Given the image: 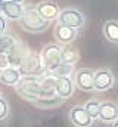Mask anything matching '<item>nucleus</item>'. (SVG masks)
Masks as SVG:
<instances>
[{
	"mask_svg": "<svg viewBox=\"0 0 118 127\" xmlns=\"http://www.w3.org/2000/svg\"><path fill=\"white\" fill-rule=\"evenodd\" d=\"M19 22H21V27L28 32H41L49 25V22L38 13L35 7H27Z\"/></svg>",
	"mask_w": 118,
	"mask_h": 127,
	"instance_id": "1",
	"label": "nucleus"
},
{
	"mask_svg": "<svg viewBox=\"0 0 118 127\" xmlns=\"http://www.w3.org/2000/svg\"><path fill=\"white\" fill-rule=\"evenodd\" d=\"M16 90H18V93L22 96L24 99H28L31 102H34V100H37L40 97V93H41V81L37 77L25 75L16 84Z\"/></svg>",
	"mask_w": 118,
	"mask_h": 127,
	"instance_id": "2",
	"label": "nucleus"
},
{
	"mask_svg": "<svg viewBox=\"0 0 118 127\" xmlns=\"http://www.w3.org/2000/svg\"><path fill=\"white\" fill-rule=\"evenodd\" d=\"M46 71L55 72L62 65V47L58 44H46L40 53Z\"/></svg>",
	"mask_w": 118,
	"mask_h": 127,
	"instance_id": "3",
	"label": "nucleus"
},
{
	"mask_svg": "<svg viewBox=\"0 0 118 127\" xmlns=\"http://www.w3.org/2000/svg\"><path fill=\"white\" fill-rule=\"evenodd\" d=\"M19 71H21V74H24V75L37 77V75H41L46 69H44V65H43V61H41V56L28 52V53L24 56L21 65H19Z\"/></svg>",
	"mask_w": 118,
	"mask_h": 127,
	"instance_id": "4",
	"label": "nucleus"
},
{
	"mask_svg": "<svg viewBox=\"0 0 118 127\" xmlns=\"http://www.w3.org/2000/svg\"><path fill=\"white\" fill-rule=\"evenodd\" d=\"M58 21H59V24H62V25H68V27H72V28L77 30V28H80V27L84 25L86 16L78 9L68 7V9L60 10V15H59Z\"/></svg>",
	"mask_w": 118,
	"mask_h": 127,
	"instance_id": "5",
	"label": "nucleus"
},
{
	"mask_svg": "<svg viewBox=\"0 0 118 127\" xmlns=\"http://www.w3.org/2000/svg\"><path fill=\"white\" fill-rule=\"evenodd\" d=\"M74 81H75V86L84 92H90V90H94V71L90 69V68H83V69H78L75 72V77H74Z\"/></svg>",
	"mask_w": 118,
	"mask_h": 127,
	"instance_id": "6",
	"label": "nucleus"
},
{
	"mask_svg": "<svg viewBox=\"0 0 118 127\" xmlns=\"http://www.w3.org/2000/svg\"><path fill=\"white\" fill-rule=\"evenodd\" d=\"M114 74L109 69H99L94 71V90L97 92H105L114 86Z\"/></svg>",
	"mask_w": 118,
	"mask_h": 127,
	"instance_id": "7",
	"label": "nucleus"
},
{
	"mask_svg": "<svg viewBox=\"0 0 118 127\" xmlns=\"http://www.w3.org/2000/svg\"><path fill=\"white\" fill-rule=\"evenodd\" d=\"M35 9L38 10V13L47 21H55L58 19L59 15H60V9L55 1H50V0H43V1H38V4L35 6Z\"/></svg>",
	"mask_w": 118,
	"mask_h": 127,
	"instance_id": "8",
	"label": "nucleus"
},
{
	"mask_svg": "<svg viewBox=\"0 0 118 127\" xmlns=\"http://www.w3.org/2000/svg\"><path fill=\"white\" fill-rule=\"evenodd\" d=\"M69 120L77 127H90L93 123V118L88 115L84 106H74L69 111Z\"/></svg>",
	"mask_w": 118,
	"mask_h": 127,
	"instance_id": "9",
	"label": "nucleus"
},
{
	"mask_svg": "<svg viewBox=\"0 0 118 127\" xmlns=\"http://www.w3.org/2000/svg\"><path fill=\"white\" fill-rule=\"evenodd\" d=\"M55 37H56V40L59 43L69 44V43H72L77 38V30L72 28V27H68V25L58 24L55 27Z\"/></svg>",
	"mask_w": 118,
	"mask_h": 127,
	"instance_id": "10",
	"label": "nucleus"
},
{
	"mask_svg": "<svg viewBox=\"0 0 118 127\" xmlns=\"http://www.w3.org/2000/svg\"><path fill=\"white\" fill-rule=\"evenodd\" d=\"M24 6L22 3H15V1H3L1 3V13L9 18V19H21L24 15Z\"/></svg>",
	"mask_w": 118,
	"mask_h": 127,
	"instance_id": "11",
	"label": "nucleus"
},
{
	"mask_svg": "<svg viewBox=\"0 0 118 127\" xmlns=\"http://www.w3.org/2000/svg\"><path fill=\"white\" fill-rule=\"evenodd\" d=\"M99 118L105 123H114L115 120H118V105L109 100L100 103Z\"/></svg>",
	"mask_w": 118,
	"mask_h": 127,
	"instance_id": "12",
	"label": "nucleus"
},
{
	"mask_svg": "<svg viewBox=\"0 0 118 127\" xmlns=\"http://www.w3.org/2000/svg\"><path fill=\"white\" fill-rule=\"evenodd\" d=\"M21 80V71L19 68L9 66L0 72V83L4 86H16Z\"/></svg>",
	"mask_w": 118,
	"mask_h": 127,
	"instance_id": "13",
	"label": "nucleus"
},
{
	"mask_svg": "<svg viewBox=\"0 0 118 127\" xmlns=\"http://www.w3.org/2000/svg\"><path fill=\"white\" fill-rule=\"evenodd\" d=\"M74 92V83L69 77H56V95L68 99Z\"/></svg>",
	"mask_w": 118,
	"mask_h": 127,
	"instance_id": "14",
	"label": "nucleus"
},
{
	"mask_svg": "<svg viewBox=\"0 0 118 127\" xmlns=\"http://www.w3.org/2000/svg\"><path fill=\"white\" fill-rule=\"evenodd\" d=\"M63 102V99L60 96L55 95V96H44V97H38L37 100H34L32 103L38 108H43V109H49V108H56L60 103Z\"/></svg>",
	"mask_w": 118,
	"mask_h": 127,
	"instance_id": "15",
	"label": "nucleus"
},
{
	"mask_svg": "<svg viewBox=\"0 0 118 127\" xmlns=\"http://www.w3.org/2000/svg\"><path fill=\"white\" fill-rule=\"evenodd\" d=\"M18 44H19V41L16 40V37H13L10 34H6V32L0 35V52L10 53Z\"/></svg>",
	"mask_w": 118,
	"mask_h": 127,
	"instance_id": "16",
	"label": "nucleus"
},
{
	"mask_svg": "<svg viewBox=\"0 0 118 127\" xmlns=\"http://www.w3.org/2000/svg\"><path fill=\"white\" fill-rule=\"evenodd\" d=\"M103 34L108 41L118 44V22L117 21H106L103 25Z\"/></svg>",
	"mask_w": 118,
	"mask_h": 127,
	"instance_id": "17",
	"label": "nucleus"
},
{
	"mask_svg": "<svg viewBox=\"0 0 118 127\" xmlns=\"http://www.w3.org/2000/svg\"><path fill=\"white\" fill-rule=\"evenodd\" d=\"M80 59V53L77 49L74 47H62V64H68V65H74L78 62Z\"/></svg>",
	"mask_w": 118,
	"mask_h": 127,
	"instance_id": "18",
	"label": "nucleus"
},
{
	"mask_svg": "<svg viewBox=\"0 0 118 127\" xmlns=\"http://www.w3.org/2000/svg\"><path fill=\"white\" fill-rule=\"evenodd\" d=\"M86 111L88 112V115L94 120V118H97L99 117V111H100V103L97 102V100H88L87 103H86Z\"/></svg>",
	"mask_w": 118,
	"mask_h": 127,
	"instance_id": "19",
	"label": "nucleus"
},
{
	"mask_svg": "<svg viewBox=\"0 0 118 127\" xmlns=\"http://www.w3.org/2000/svg\"><path fill=\"white\" fill-rule=\"evenodd\" d=\"M72 69H74V65L62 64L58 69L55 71V74H56V77H69V74L72 72Z\"/></svg>",
	"mask_w": 118,
	"mask_h": 127,
	"instance_id": "20",
	"label": "nucleus"
},
{
	"mask_svg": "<svg viewBox=\"0 0 118 127\" xmlns=\"http://www.w3.org/2000/svg\"><path fill=\"white\" fill-rule=\"evenodd\" d=\"M9 115V103L4 97L0 96V121H3Z\"/></svg>",
	"mask_w": 118,
	"mask_h": 127,
	"instance_id": "21",
	"label": "nucleus"
},
{
	"mask_svg": "<svg viewBox=\"0 0 118 127\" xmlns=\"http://www.w3.org/2000/svg\"><path fill=\"white\" fill-rule=\"evenodd\" d=\"M9 66H10V61H9L7 53L0 52V71H3V69H6V68H9Z\"/></svg>",
	"mask_w": 118,
	"mask_h": 127,
	"instance_id": "22",
	"label": "nucleus"
},
{
	"mask_svg": "<svg viewBox=\"0 0 118 127\" xmlns=\"http://www.w3.org/2000/svg\"><path fill=\"white\" fill-rule=\"evenodd\" d=\"M7 30V21H6V16L0 13V35L4 34Z\"/></svg>",
	"mask_w": 118,
	"mask_h": 127,
	"instance_id": "23",
	"label": "nucleus"
},
{
	"mask_svg": "<svg viewBox=\"0 0 118 127\" xmlns=\"http://www.w3.org/2000/svg\"><path fill=\"white\" fill-rule=\"evenodd\" d=\"M9 1H15V3H22L24 0H9Z\"/></svg>",
	"mask_w": 118,
	"mask_h": 127,
	"instance_id": "24",
	"label": "nucleus"
},
{
	"mask_svg": "<svg viewBox=\"0 0 118 127\" xmlns=\"http://www.w3.org/2000/svg\"><path fill=\"white\" fill-rule=\"evenodd\" d=\"M112 127H118V120H115V121H114V124H112Z\"/></svg>",
	"mask_w": 118,
	"mask_h": 127,
	"instance_id": "25",
	"label": "nucleus"
},
{
	"mask_svg": "<svg viewBox=\"0 0 118 127\" xmlns=\"http://www.w3.org/2000/svg\"><path fill=\"white\" fill-rule=\"evenodd\" d=\"M0 96H1V93H0Z\"/></svg>",
	"mask_w": 118,
	"mask_h": 127,
	"instance_id": "26",
	"label": "nucleus"
}]
</instances>
